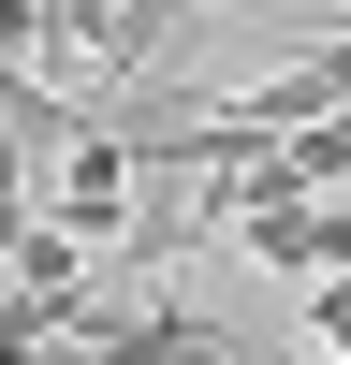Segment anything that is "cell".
Instances as JSON below:
<instances>
[{
  "label": "cell",
  "mask_w": 351,
  "mask_h": 365,
  "mask_svg": "<svg viewBox=\"0 0 351 365\" xmlns=\"http://www.w3.org/2000/svg\"><path fill=\"white\" fill-rule=\"evenodd\" d=\"M44 220L73 234L88 263H117V234H132V146H117V132H73V161H58V190H44Z\"/></svg>",
  "instance_id": "cell-1"
},
{
  "label": "cell",
  "mask_w": 351,
  "mask_h": 365,
  "mask_svg": "<svg viewBox=\"0 0 351 365\" xmlns=\"http://www.w3.org/2000/svg\"><path fill=\"white\" fill-rule=\"evenodd\" d=\"M234 249H249V263H292V278H351V190H322V205H278V220H249Z\"/></svg>",
  "instance_id": "cell-2"
},
{
  "label": "cell",
  "mask_w": 351,
  "mask_h": 365,
  "mask_svg": "<svg viewBox=\"0 0 351 365\" xmlns=\"http://www.w3.org/2000/svg\"><path fill=\"white\" fill-rule=\"evenodd\" d=\"M0 73H44V88H58V29H44V0H0Z\"/></svg>",
  "instance_id": "cell-3"
},
{
  "label": "cell",
  "mask_w": 351,
  "mask_h": 365,
  "mask_svg": "<svg viewBox=\"0 0 351 365\" xmlns=\"http://www.w3.org/2000/svg\"><path fill=\"white\" fill-rule=\"evenodd\" d=\"M307 351H337V365H351V278H322V292H307Z\"/></svg>",
  "instance_id": "cell-4"
}]
</instances>
